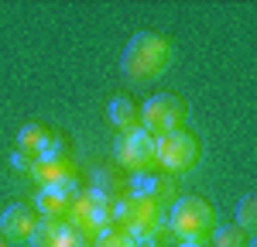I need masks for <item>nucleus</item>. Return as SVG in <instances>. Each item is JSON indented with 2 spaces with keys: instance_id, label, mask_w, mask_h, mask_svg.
Instances as JSON below:
<instances>
[{
  "instance_id": "obj_11",
  "label": "nucleus",
  "mask_w": 257,
  "mask_h": 247,
  "mask_svg": "<svg viewBox=\"0 0 257 247\" xmlns=\"http://www.w3.org/2000/svg\"><path fill=\"white\" fill-rule=\"evenodd\" d=\"M52 141H55V131L48 127V124H41V120H31V124H24L18 131V155H24V158H31V162H38L41 155L52 148Z\"/></svg>"
},
{
  "instance_id": "obj_6",
  "label": "nucleus",
  "mask_w": 257,
  "mask_h": 247,
  "mask_svg": "<svg viewBox=\"0 0 257 247\" xmlns=\"http://www.w3.org/2000/svg\"><path fill=\"white\" fill-rule=\"evenodd\" d=\"M161 223H165V213H161L158 203L144 199V196H120L117 199V226L131 237H144V233H158Z\"/></svg>"
},
{
  "instance_id": "obj_13",
  "label": "nucleus",
  "mask_w": 257,
  "mask_h": 247,
  "mask_svg": "<svg viewBox=\"0 0 257 247\" xmlns=\"http://www.w3.org/2000/svg\"><path fill=\"white\" fill-rule=\"evenodd\" d=\"M89 192H96L103 199H120V196H127V179H120L117 168H99L96 175H93Z\"/></svg>"
},
{
  "instance_id": "obj_18",
  "label": "nucleus",
  "mask_w": 257,
  "mask_h": 247,
  "mask_svg": "<svg viewBox=\"0 0 257 247\" xmlns=\"http://www.w3.org/2000/svg\"><path fill=\"white\" fill-rule=\"evenodd\" d=\"M178 247H209V244H178Z\"/></svg>"
},
{
  "instance_id": "obj_7",
  "label": "nucleus",
  "mask_w": 257,
  "mask_h": 247,
  "mask_svg": "<svg viewBox=\"0 0 257 247\" xmlns=\"http://www.w3.org/2000/svg\"><path fill=\"white\" fill-rule=\"evenodd\" d=\"M117 162L131 172V175H148L158 168L155 158V138L148 131H134V134H123L117 138Z\"/></svg>"
},
{
  "instance_id": "obj_16",
  "label": "nucleus",
  "mask_w": 257,
  "mask_h": 247,
  "mask_svg": "<svg viewBox=\"0 0 257 247\" xmlns=\"http://www.w3.org/2000/svg\"><path fill=\"white\" fill-rule=\"evenodd\" d=\"M209 240H213V247H247V240H250V237H247V233L233 223V226H216Z\"/></svg>"
},
{
  "instance_id": "obj_12",
  "label": "nucleus",
  "mask_w": 257,
  "mask_h": 247,
  "mask_svg": "<svg viewBox=\"0 0 257 247\" xmlns=\"http://www.w3.org/2000/svg\"><path fill=\"white\" fill-rule=\"evenodd\" d=\"M110 124L120 131V138L134 134V131H141V110L127 96H113L110 100Z\"/></svg>"
},
{
  "instance_id": "obj_10",
  "label": "nucleus",
  "mask_w": 257,
  "mask_h": 247,
  "mask_svg": "<svg viewBox=\"0 0 257 247\" xmlns=\"http://www.w3.org/2000/svg\"><path fill=\"white\" fill-rule=\"evenodd\" d=\"M76 196H79V189H38L31 209L38 213L41 220H65Z\"/></svg>"
},
{
  "instance_id": "obj_3",
  "label": "nucleus",
  "mask_w": 257,
  "mask_h": 247,
  "mask_svg": "<svg viewBox=\"0 0 257 247\" xmlns=\"http://www.w3.org/2000/svg\"><path fill=\"white\" fill-rule=\"evenodd\" d=\"M31 179L38 182V189H76L79 168L69 158V148H65V138L62 134H55L52 148L31 165Z\"/></svg>"
},
{
  "instance_id": "obj_8",
  "label": "nucleus",
  "mask_w": 257,
  "mask_h": 247,
  "mask_svg": "<svg viewBox=\"0 0 257 247\" xmlns=\"http://www.w3.org/2000/svg\"><path fill=\"white\" fill-rule=\"evenodd\" d=\"M127 192L144 196L158 206H172L178 199V179L175 175H158V172H148V175H131L127 179Z\"/></svg>"
},
{
  "instance_id": "obj_19",
  "label": "nucleus",
  "mask_w": 257,
  "mask_h": 247,
  "mask_svg": "<svg viewBox=\"0 0 257 247\" xmlns=\"http://www.w3.org/2000/svg\"><path fill=\"white\" fill-rule=\"evenodd\" d=\"M0 247H11V244H7V237H4V233H0Z\"/></svg>"
},
{
  "instance_id": "obj_14",
  "label": "nucleus",
  "mask_w": 257,
  "mask_h": 247,
  "mask_svg": "<svg viewBox=\"0 0 257 247\" xmlns=\"http://www.w3.org/2000/svg\"><path fill=\"white\" fill-rule=\"evenodd\" d=\"M59 223L62 220H38L35 233L28 237L31 247H59Z\"/></svg>"
},
{
  "instance_id": "obj_5",
  "label": "nucleus",
  "mask_w": 257,
  "mask_h": 247,
  "mask_svg": "<svg viewBox=\"0 0 257 247\" xmlns=\"http://www.w3.org/2000/svg\"><path fill=\"white\" fill-rule=\"evenodd\" d=\"M155 158H158V168H165V175H185L199 162V141L189 131L161 134L155 138Z\"/></svg>"
},
{
  "instance_id": "obj_15",
  "label": "nucleus",
  "mask_w": 257,
  "mask_h": 247,
  "mask_svg": "<svg viewBox=\"0 0 257 247\" xmlns=\"http://www.w3.org/2000/svg\"><path fill=\"white\" fill-rule=\"evenodd\" d=\"M237 226L250 237L257 230V196L254 192H247L243 199H240V206H237Z\"/></svg>"
},
{
  "instance_id": "obj_17",
  "label": "nucleus",
  "mask_w": 257,
  "mask_h": 247,
  "mask_svg": "<svg viewBox=\"0 0 257 247\" xmlns=\"http://www.w3.org/2000/svg\"><path fill=\"white\" fill-rule=\"evenodd\" d=\"M93 247H138L134 244V237L131 233H123V230H103L96 240H93Z\"/></svg>"
},
{
  "instance_id": "obj_1",
  "label": "nucleus",
  "mask_w": 257,
  "mask_h": 247,
  "mask_svg": "<svg viewBox=\"0 0 257 247\" xmlns=\"http://www.w3.org/2000/svg\"><path fill=\"white\" fill-rule=\"evenodd\" d=\"M172 59H175V48H172V41L165 38V35H155V31H138L134 38L127 41L120 65H123L127 79L151 82V79H161V76L168 72Z\"/></svg>"
},
{
  "instance_id": "obj_2",
  "label": "nucleus",
  "mask_w": 257,
  "mask_h": 247,
  "mask_svg": "<svg viewBox=\"0 0 257 247\" xmlns=\"http://www.w3.org/2000/svg\"><path fill=\"white\" fill-rule=\"evenodd\" d=\"M216 230V206L199 196H178L168 213V233L182 244H209Z\"/></svg>"
},
{
  "instance_id": "obj_4",
  "label": "nucleus",
  "mask_w": 257,
  "mask_h": 247,
  "mask_svg": "<svg viewBox=\"0 0 257 247\" xmlns=\"http://www.w3.org/2000/svg\"><path fill=\"white\" fill-rule=\"evenodd\" d=\"M189 120V103L178 93H158L148 96V103L141 106V131H148L151 138L182 131V124Z\"/></svg>"
},
{
  "instance_id": "obj_9",
  "label": "nucleus",
  "mask_w": 257,
  "mask_h": 247,
  "mask_svg": "<svg viewBox=\"0 0 257 247\" xmlns=\"http://www.w3.org/2000/svg\"><path fill=\"white\" fill-rule=\"evenodd\" d=\"M35 226H38V213L31 209V206H7L4 213H0V233L7 237V244H14V240H28L31 233H35Z\"/></svg>"
}]
</instances>
